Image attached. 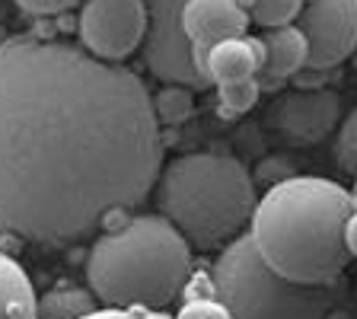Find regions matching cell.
<instances>
[{"instance_id":"cell-1","label":"cell","mask_w":357,"mask_h":319,"mask_svg":"<svg viewBox=\"0 0 357 319\" xmlns=\"http://www.w3.org/2000/svg\"><path fill=\"white\" fill-rule=\"evenodd\" d=\"M163 170L141 77L67 38H0V233L42 246L93 237Z\"/></svg>"},{"instance_id":"cell-2","label":"cell","mask_w":357,"mask_h":319,"mask_svg":"<svg viewBox=\"0 0 357 319\" xmlns=\"http://www.w3.org/2000/svg\"><path fill=\"white\" fill-rule=\"evenodd\" d=\"M351 211L354 198L344 186L319 176H290L255 201L245 237L281 278L306 288H332L351 262L344 249Z\"/></svg>"},{"instance_id":"cell-3","label":"cell","mask_w":357,"mask_h":319,"mask_svg":"<svg viewBox=\"0 0 357 319\" xmlns=\"http://www.w3.org/2000/svg\"><path fill=\"white\" fill-rule=\"evenodd\" d=\"M188 275L192 246L160 214L105 230L86 255L89 294L112 310H166L188 288Z\"/></svg>"},{"instance_id":"cell-4","label":"cell","mask_w":357,"mask_h":319,"mask_svg":"<svg viewBox=\"0 0 357 319\" xmlns=\"http://www.w3.org/2000/svg\"><path fill=\"white\" fill-rule=\"evenodd\" d=\"M255 179L230 154H182L160 170L156 208L195 249H223L252 221Z\"/></svg>"},{"instance_id":"cell-5","label":"cell","mask_w":357,"mask_h":319,"mask_svg":"<svg viewBox=\"0 0 357 319\" xmlns=\"http://www.w3.org/2000/svg\"><path fill=\"white\" fill-rule=\"evenodd\" d=\"M211 284L233 319H326L342 300V284L306 288L271 272L245 233L220 249Z\"/></svg>"},{"instance_id":"cell-6","label":"cell","mask_w":357,"mask_h":319,"mask_svg":"<svg viewBox=\"0 0 357 319\" xmlns=\"http://www.w3.org/2000/svg\"><path fill=\"white\" fill-rule=\"evenodd\" d=\"M141 52L147 71L163 87H182L192 93L201 87H211L198 71L195 48L182 29V3L178 0L147 3V32H144Z\"/></svg>"},{"instance_id":"cell-7","label":"cell","mask_w":357,"mask_h":319,"mask_svg":"<svg viewBox=\"0 0 357 319\" xmlns=\"http://www.w3.org/2000/svg\"><path fill=\"white\" fill-rule=\"evenodd\" d=\"M80 45L89 58L119 64L134 54L147 32V3L141 0H89L77 20Z\"/></svg>"},{"instance_id":"cell-8","label":"cell","mask_w":357,"mask_h":319,"mask_svg":"<svg viewBox=\"0 0 357 319\" xmlns=\"http://www.w3.org/2000/svg\"><path fill=\"white\" fill-rule=\"evenodd\" d=\"M294 26L306 38V67L332 71L357 48V0H310Z\"/></svg>"},{"instance_id":"cell-9","label":"cell","mask_w":357,"mask_h":319,"mask_svg":"<svg viewBox=\"0 0 357 319\" xmlns=\"http://www.w3.org/2000/svg\"><path fill=\"white\" fill-rule=\"evenodd\" d=\"M268 121L290 144H319L338 125V93H332V89H290L271 105Z\"/></svg>"},{"instance_id":"cell-10","label":"cell","mask_w":357,"mask_h":319,"mask_svg":"<svg viewBox=\"0 0 357 319\" xmlns=\"http://www.w3.org/2000/svg\"><path fill=\"white\" fill-rule=\"evenodd\" d=\"M249 26L252 22H249V13H245V3H236V0H185L182 3V29H185L188 42L195 48L198 71L204 54L217 42L245 36Z\"/></svg>"},{"instance_id":"cell-11","label":"cell","mask_w":357,"mask_h":319,"mask_svg":"<svg viewBox=\"0 0 357 319\" xmlns=\"http://www.w3.org/2000/svg\"><path fill=\"white\" fill-rule=\"evenodd\" d=\"M261 42L252 36H239V38H227V42H217L204 61H201V74L208 83L217 87H227V83H245L255 80L261 71Z\"/></svg>"},{"instance_id":"cell-12","label":"cell","mask_w":357,"mask_h":319,"mask_svg":"<svg viewBox=\"0 0 357 319\" xmlns=\"http://www.w3.org/2000/svg\"><path fill=\"white\" fill-rule=\"evenodd\" d=\"M261 42V71L255 77L259 89L265 87H278V83L290 80L294 74H300L306 67V38L297 26H284V29H271L259 38Z\"/></svg>"},{"instance_id":"cell-13","label":"cell","mask_w":357,"mask_h":319,"mask_svg":"<svg viewBox=\"0 0 357 319\" xmlns=\"http://www.w3.org/2000/svg\"><path fill=\"white\" fill-rule=\"evenodd\" d=\"M38 294L29 272L0 249V319H36Z\"/></svg>"},{"instance_id":"cell-14","label":"cell","mask_w":357,"mask_h":319,"mask_svg":"<svg viewBox=\"0 0 357 319\" xmlns=\"http://www.w3.org/2000/svg\"><path fill=\"white\" fill-rule=\"evenodd\" d=\"M99 300L80 288H54L38 297L36 319H83L93 310H99Z\"/></svg>"},{"instance_id":"cell-15","label":"cell","mask_w":357,"mask_h":319,"mask_svg":"<svg viewBox=\"0 0 357 319\" xmlns=\"http://www.w3.org/2000/svg\"><path fill=\"white\" fill-rule=\"evenodd\" d=\"M153 99V115L163 125H182V121L192 119L195 112V93L192 89H182V87H163Z\"/></svg>"},{"instance_id":"cell-16","label":"cell","mask_w":357,"mask_h":319,"mask_svg":"<svg viewBox=\"0 0 357 319\" xmlns=\"http://www.w3.org/2000/svg\"><path fill=\"white\" fill-rule=\"evenodd\" d=\"M300 7H303L300 0H255V3H245V13H249V22L271 32L294 26L300 16Z\"/></svg>"},{"instance_id":"cell-17","label":"cell","mask_w":357,"mask_h":319,"mask_svg":"<svg viewBox=\"0 0 357 319\" xmlns=\"http://www.w3.org/2000/svg\"><path fill=\"white\" fill-rule=\"evenodd\" d=\"M332 156H335V166L342 172L357 176V109H351L348 119L338 125V131H335Z\"/></svg>"},{"instance_id":"cell-18","label":"cell","mask_w":357,"mask_h":319,"mask_svg":"<svg viewBox=\"0 0 357 319\" xmlns=\"http://www.w3.org/2000/svg\"><path fill=\"white\" fill-rule=\"evenodd\" d=\"M220 89V109L227 115H243L249 112L255 103H259V83L255 80H245V83H227V87H217Z\"/></svg>"},{"instance_id":"cell-19","label":"cell","mask_w":357,"mask_h":319,"mask_svg":"<svg viewBox=\"0 0 357 319\" xmlns=\"http://www.w3.org/2000/svg\"><path fill=\"white\" fill-rule=\"evenodd\" d=\"M176 319H233L230 313H227V306L220 304V300H211V297H192L185 300V304L178 306Z\"/></svg>"},{"instance_id":"cell-20","label":"cell","mask_w":357,"mask_h":319,"mask_svg":"<svg viewBox=\"0 0 357 319\" xmlns=\"http://www.w3.org/2000/svg\"><path fill=\"white\" fill-rule=\"evenodd\" d=\"M77 3L70 0H22L16 3V10L26 16H61V13H70Z\"/></svg>"},{"instance_id":"cell-21","label":"cell","mask_w":357,"mask_h":319,"mask_svg":"<svg viewBox=\"0 0 357 319\" xmlns=\"http://www.w3.org/2000/svg\"><path fill=\"white\" fill-rule=\"evenodd\" d=\"M290 176H297V172L290 170L284 160H265V163L255 170L252 179H261V182H271V186H278V182H284V179H290Z\"/></svg>"},{"instance_id":"cell-22","label":"cell","mask_w":357,"mask_h":319,"mask_svg":"<svg viewBox=\"0 0 357 319\" xmlns=\"http://www.w3.org/2000/svg\"><path fill=\"white\" fill-rule=\"evenodd\" d=\"M83 319H163L160 313H147V310H112V306H99Z\"/></svg>"},{"instance_id":"cell-23","label":"cell","mask_w":357,"mask_h":319,"mask_svg":"<svg viewBox=\"0 0 357 319\" xmlns=\"http://www.w3.org/2000/svg\"><path fill=\"white\" fill-rule=\"evenodd\" d=\"M297 89H326V71H312V67H303L300 74L290 77Z\"/></svg>"},{"instance_id":"cell-24","label":"cell","mask_w":357,"mask_h":319,"mask_svg":"<svg viewBox=\"0 0 357 319\" xmlns=\"http://www.w3.org/2000/svg\"><path fill=\"white\" fill-rule=\"evenodd\" d=\"M344 249H348L351 259H357V205L344 221Z\"/></svg>"},{"instance_id":"cell-25","label":"cell","mask_w":357,"mask_h":319,"mask_svg":"<svg viewBox=\"0 0 357 319\" xmlns=\"http://www.w3.org/2000/svg\"><path fill=\"white\" fill-rule=\"evenodd\" d=\"M7 13H10V7H7V3H3V0H0V26H3V20H7Z\"/></svg>"},{"instance_id":"cell-26","label":"cell","mask_w":357,"mask_h":319,"mask_svg":"<svg viewBox=\"0 0 357 319\" xmlns=\"http://www.w3.org/2000/svg\"><path fill=\"white\" fill-rule=\"evenodd\" d=\"M351 198H354V205H357V176H354V188H351Z\"/></svg>"},{"instance_id":"cell-27","label":"cell","mask_w":357,"mask_h":319,"mask_svg":"<svg viewBox=\"0 0 357 319\" xmlns=\"http://www.w3.org/2000/svg\"><path fill=\"white\" fill-rule=\"evenodd\" d=\"M351 64H354V71H357V48L351 52Z\"/></svg>"}]
</instances>
